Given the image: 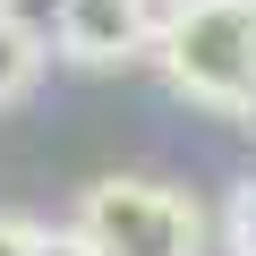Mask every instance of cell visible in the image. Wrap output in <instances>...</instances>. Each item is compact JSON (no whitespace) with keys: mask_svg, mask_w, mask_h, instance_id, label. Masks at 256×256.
<instances>
[{"mask_svg":"<svg viewBox=\"0 0 256 256\" xmlns=\"http://www.w3.org/2000/svg\"><path fill=\"white\" fill-rule=\"evenodd\" d=\"M162 77L205 111H256V0H188L162 18Z\"/></svg>","mask_w":256,"mask_h":256,"instance_id":"obj_1","label":"cell"},{"mask_svg":"<svg viewBox=\"0 0 256 256\" xmlns=\"http://www.w3.org/2000/svg\"><path fill=\"white\" fill-rule=\"evenodd\" d=\"M77 230L94 239V256H196L205 248L196 205L162 180H137V171L94 180L86 205H77Z\"/></svg>","mask_w":256,"mask_h":256,"instance_id":"obj_2","label":"cell"},{"mask_svg":"<svg viewBox=\"0 0 256 256\" xmlns=\"http://www.w3.org/2000/svg\"><path fill=\"white\" fill-rule=\"evenodd\" d=\"M52 34H60L68 60H86V68H120V60H137L162 26H154L146 0H60Z\"/></svg>","mask_w":256,"mask_h":256,"instance_id":"obj_3","label":"cell"},{"mask_svg":"<svg viewBox=\"0 0 256 256\" xmlns=\"http://www.w3.org/2000/svg\"><path fill=\"white\" fill-rule=\"evenodd\" d=\"M34 77H43V34H34L18 9H0V111L26 102V94H34Z\"/></svg>","mask_w":256,"mask_h":256,"instance_id":"obj_4","label":"cell"},{"mask_svg":"<svg viewBox=\"0 0 256 256\" xmlns=\"http://www.w3.org/2000/svg\"><path fill=\"white\" fill-rule=\"evenodd\" d=\"M222 239H230V256H256V180H239L222 196Z\"/></svg>","mask_w":256,"mask_h":256,"instance_id":"obj_5","label":"cell"},{"mask_svg":"<svg viewBox=\"0 0 256 256\" xmlns=\"http://www.w3.org/2000/svg\"><path fill=\"white\" fill-rule=\"evenodd\" d=\"M34 256H94V239H86V230H43V222H34Z\"/></svg>","mask_w":256,"mask_h":256,"instance_id":"obj_6","label":"cell"},{"mask_svg":"<svg viewBox=\"0 0 256 256\" xmlns=\"http://www.w3.org/2000/svg\"><path fill=\"white\" fill-rule=\"evenodd\" d=\"M0 256H34V222L26 214H0Z\"/></svg>","mask_w":256,"mask_h":256,"instance_id":"obj_7","label":"cell"}]
</instances>
